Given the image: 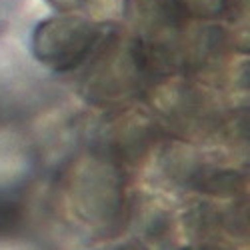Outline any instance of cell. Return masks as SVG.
I'll return each instance as SVG.
<instances>
[{
    "label": "cell",
    "mask_w": 250,
    "mask_h": 250,
    "mask_svg": "<svg viewBox=\"0 0 250 250\" xmlns=\"http://www.w3.org/2000/svg\"><path fill=\"white\" fill-rule=\"evenodd\" d=\"M24 204L14 190L0 188V236H8L16 232L22 222Z\"/></svg>",
    "instance_id": "6da1fadb"
}]
</instances>
